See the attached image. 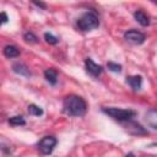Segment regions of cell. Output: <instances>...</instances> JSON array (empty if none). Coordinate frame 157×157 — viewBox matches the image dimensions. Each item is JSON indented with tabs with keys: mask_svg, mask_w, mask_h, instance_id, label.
I'll list each match as a JSON object with an SVG mask.
<instances>
[{
	"mask_svg": "<svg viewBox=\"0 0 157 157\" xmlns=\"http://www.w3.org/2000/svg\"><path fill=\"white\" fill-rule=\"evenodd\" d=\"M12 70H13L16 74L21 75V76H25V77H29V76H31L29 69H28L25 64H22V63H15V64L12 65Z\"/></svg>",
	"mask_w": 157,
	"mask_h": 157,
	"instance_id": "cell-11",
	"label": "cell"
},
{
	"mask_svg": "<svg viewBox=\"0 0 157 157\" xmlns=\"http://www.w3.org/2000/svg\"><path fill=\"white\" fill-rule=\"evenodd\" d=\"M107 67H108V70H110V71H113V72H121V65H120V64L109 61V63L107 64Z\"/></svg>",
	"mask_w": 157,
	"mask_h": 157,
	"instance_id": "cell-18",
	"label": "cell"
},
{
	"mask_svg": "<svg viewBox=\"0 0 157 157\" xmlns=\"http://www.w3.org/2000/svg\"><path fill=\"white\" fill-rule=\"evenodd\" d=\"M134 17H135V20H136L141 26H144V27H146V26L150 25V17H148V15H147L145 11H142V10H136V11L134 12Z\"/></svg>",
	"mask_w": 157,
	"mask_h": 157,
	"instance_id": "cell-10",
	"label": "cell"
},
{
	"mask_svg": "<svg viewBox=\"0 0 157 157\" xmlns=\"http://www.w3.org/2000/svg\"><path fill=\"white\" fill-rule=\"evenodd\" d=\"M63 110L70 117H83L87 110V103L82 97L70 94L64 98Z\"/></svg>",
	"mask_w": 157,
	"mask_h": 157,
	"instance_id": "cell-1",
	"label": "cell"
},
{
	"mask_svg": "<svg viewBox=\"0 0 157 157\" xmlns=\"http://www.w3.org/2000/svg\"><path fill=\"white\" fill-rule=\"evenodd\" d=\"M85 67H86V71L93 76V77H98L102 72H103V67L98 64H96L91 58H87L85 60Z\"/></svg>",
	"mask_w": 157,
	"mask_h": 157,
	"instance_id": "cell-6",
	"label": "cell"
},
{
	"mask_svg": "<svg viewBox=\"0 0 157 157\" xmlns=\"http://www.w3.org/2000/svg\"><path fill=\"white\" fill-rule=\"evenodd\" d=\"M44 39H45V42L47 43H49V44H58V42H59V38L58 37H55V36H53L52 33H49V32H47V33H44Z\"/></svg>",
	"mask_w": 157,
	"mask_h": 157,
	"instance_id": "cell-17",
	"label": "cell"
},
{
	"mask_svg": "<svg viewBox=\"0 0 157 157\" xmlns=\"http://www.w3.org/2000/svg\"><path fill=\"white\" fill-rule=\"evenodd\" d=\"M102 112L118 121H128V120H131L136 115V113L131 109H120V108H114V107L102 108Z\"/></svg>",
	"mask_w": 157,
	"mask_h": 157,
	"instance_id": "cell-2",
	"label": "cell"
},
{
	"mask_svg": "<svg viewBox=\"0 0 157 157\" xmlns=\"http://www.w3.org/2000/svg\"><path fill=\"white\" fill-rule=\"evenodd\" d=\"M58 140L54 136H44L39 142H38V148L43 155H50L56 146Z\"/></svg>",
	"mask_w": 157,
	"mask_h": 157,
	"instance_id": "cell-4",
	"label": "cell"
},
{
	"mask_svg": "<svg viewBox=\"0 0 157 157\" xmlns=\"http://www.w3.org/2000/svg\"><path fill=\"white\" fill-rule=\"evenodd\" d=\"M124 38L130 42L131 44H135V45H140L145 42L146 39V36L142 33V32H139L136 29H129L124 33Z\"/></svg>",
	"mask_w": 157,
	"mask_h": 157,
	"instance_id": "cell-5",
	"label": "cell"
},
{
	"mask_svg": "<svg viewBox=\"0 0 157 157\" xmlns=\"http://www.w3.org/2000/svg\"><path fill=\"white\" fill-rule=\"evenodd\" d=\"M23 39L27 42V43H38V38L34 33L32 32H26L23 34Z\"/></svg>",
	"mask_w": 157,
	"mask_h": 157,
	"instance_id": "cell-16",
	"label": "cell"
},
{
	"mask_svg": "<svg viewBox=\"0 0 157 157\" xmlns=\"http://www.w3.org/2000/svg\"><path fill=\"white\" fill-rule=\"evenodd\" d=\"M44 77H45V80L50 83V85H56V82H58V72H56V70H54V69H47L45 71H44Z\"/></svg>",
	"mask_w": 157,
	"mask_h": 157,
	"instance_id": "cell-12",
	"label": "cell"
},
{
	"mask_svg": "<svg viewBox=\"0 0 157 157\" xmlns=\"http://www.w3.org/2000/svg\"><path fill=\"white\" fill-rule=\"evenodd\" d=\"M78 29L87 32V31H92L94 28H97L99 26V20L97 17L96 13L93 12H85L76 22Z\"/></svg>",
	"mask_w": 157,
	"mask_h": 157,
	"instance_id": "cell-3",
	"label": "cell"
},
{
	"mask_svg": "<svg viewBox=\"0 0 157 157\" xmlns=\"http://www.w3.org/2000/svg\"><path fill=\"white\" fill-rule=\"evenodd\" d=\"M2 52H4V55H5L6 58H16V56L20 55V49H18L17 47L12 45V44L6 45Z\"/></svg>",
	"mask_w": 157,
	"mask_h": 157,
	"instance_id": "cell-13",
	"label": "cell"
},
{
	"mask_svg": "<svg viewBox=\"0 0 157 157\" xmlns=\"http://www.w3.org/2000/svg\"><path fill=\"white\" fill-rule=\"evenodd\" d=\"M28 113H29V115H33V117H40V115H43V109L37 104H29Z\"/></svg>",
	"mask_w": 157,
	"mask_h": 157,
	"instance_id": "cell-14",
	"label": "cell"
},
{
	"mask_svg": "<svg viewBox=\"0 0 157 157\" xmlns=\"http://www.w3.org/2000/svg\"><path fill=\"white\" fill-rule=\"evenodd\" d=\"M151 1H152V2H156V4H157V0H151Z\"/></svg>",
	"mask_w": 157,
	"mask_h": 157,
	"instance_id": "cell-21",
	"label": "cell"
},
{
	"mask_svg": "<svg viewBox=\"0 0 157 157\" xmlns=\"http://www.w3.org/2000/svg\"><path fill=\"white\" fill-rule=\"evenodd\" d=\"M145 121H146V124L150 128L157 130V109L156 108L150 109V110L146 112V114H145Z\"/></svg>",
	"mask_w": 157,
	"mask_h": 157,
	"instance_id": "cell-7",
	"label": "cell"
},
{
	"mask_svg": "<svg viewBox=\"0 0 157 157\" xmlns=\"http://www.w3.org/2000/svg\"><path fill=\"white\" fill-rule=\"evenodd\" d=\"M126 83L134 90V91H139L142 86V77L140 75H132V76H128L126 77Z\"/></svg>",
	"mask_w": 157,
	"mask_h": 157,
	"instance_id": "cell-8",
	"label": "cell"
},
{
	"mask_svg": "<svg viewBox=\"0 0 157 157\" xmlns=\"http://www.w3.org/2000/svg\"><path fill=\"white\" fill-rule=\"evenodd\" d=\"M126 131H129L130 134L132 135H146L147 131L140 125V124H136V123H131L130 120H128V125H126Z\"/></svg>",
	"mask_w": 157,
	"mask_h": 157,
	"instance_id": "cell-9",
	"label": "cell"
},
{
	"mask_svg": "<svg viewBox=\"0 0 157 157\" xmlns=\"http://www.w3.org/2000/svg\"><path fill=\"white\" fill-rule=\"evenodd\" d=\"M32 2L36 4L37 6H39L40 9H45V7H47V5H45L43 1H40V0H32Z\"/></svg>",
	"mask_w": 157,
	"mask_h": 157,
	"instance_id": "cell-19",
	"label": "cell"
},
{
	"mask_svg": "<svg viewBox=\"0 0 157 157\" xmlns=\"http://www.w3.org/2000/svg\"><path fill=\"white\" fill-rule=\"evenodd\" d=\"M9 124L12 125V126H20V125H25L26 120L21 115H15V117H11L9 119Z\"/></svg>",
	"mask_w": 157,
	"mask_h": 157,
	"instance_id": "cell-15",
	"label": "cell"
},
{
	"mask_svg": "<svg viewBox=\"0 0 157 157\" xmlns=\"http://www.w3.org/2000/svg\"><path fill=\"white\" fill-rule=\"evenodd\" d=\"M7 20H9V17H7V15H6V12H1V23L4 25V23H6L7 22Z\"/></svg>",
	"mask_w": 157,
	"mask_h": 157,
	"instance_id": "cell-20",
	"label": "cell"
}]
</instances>
